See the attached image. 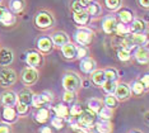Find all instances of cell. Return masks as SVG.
<instances>
[{"label": "cell", "instance_id": "obj_46", "mask_svg": "<svg viewBox=\"0 0 149 133\" xmlns=\"http://www.w3.org/2000/svg\"><path fill=\"white\" fill-rule=\"evenodd\" d=\"M32 104L35 105V107H37V108H40V107H42L45 103H43V100L41 99V96H40V94H33Z\"/></svg>", "mask_w": 149, "mask_h": 133}, {"label": "cell", "instance_id": "obj_43", "mask_svg": "<svg viewBox=\"0 0 149 133\" xmlns=\"http://www.w3.org/2000/svg\"><path fill=\"white\" fill-rule=\"evenodd\" d=\"M40 96H41V99H42V100H43V103H51V101H52V94L51 93H50V91H42V93L41 94H40Z\"/></svg>", "mask_w": 149, "mask_h": 133}, {"label": "cell", "instance_id": "obj_42", "mask_svg": "<svg viewBox=\"0 0 149 133\" xmlns=\"http://www.w3.org/2000/svg\"><path fill=\"white\" fill-rule=\"evenodd\" d=\"M72 10H73V13H79V12L86 10V8L82 5V3H80L79 0H75V1H73V4H72Z\"/></svg>", "mask_w": 149, "mask_h": 133}, {"label": "cell", "instance_id": "obj_3", "mask_svg": "<svg viewBox=\"0 0 149 133\" xmlns=\"http://www.w3.org/2000/svg\"><path fill=\"white\" fill-rule=\"evenodd\" d=\"M15 80H17V74L12 69L4 67L0 71V86L3 88L12 86L15 83Z\"/></svg>", "mask_w": 149, "mask_h": 133}, {"label": "cell", "instance_id": "obj_48", "mask_svg": "<svg viewBox=\"0 0 149 133\" xmlns=\"http://www.w3.org/2000/svg\"><path fill=\"white\" fill-rule=\"evenodd\" d=\"M140 83L143 84V86H144L145 89L148 88V85H149V77H148V75H144V76H143V79L140 80Z\"/></svg>", "mask_w": 149, "mask_h": 133}, {"label": "cell", "instance_id": "obj_7", "mask_svg": "<svg viewBox=\"0 0 149 133\" xmlns=\"http://www.w3.org/2000/svg\"><path fill=\"white\" fill-rule=\"evenodd\" d=\"M26 62L29 67L36 69V67H40V65L42 63V57H41V54L38 52H36V51H29V52L26 54Z\"/></svg>", "mask_w": 149, "mask_h": 133}, {"label": "cell", "instance_id": "obj_18", "mask_svg": "<svg viewBox=\"0 0 149 133\" xmlns=\"http://www.w3.org/2000/svg\"><path fill=\"white\" fill-rule=\"evenodd\" d=\"M17 110L13 107H6L4 108V110H3V118H4L5 122H8V123H13V122L17 121Z\"/></svg>", "mask_w": 149, "mask_h": 133}, {"label": "cell", "instance_id": "obj_8", "mask_svg": "<svg viewBox=\"0 0 149 133\" xmlns=\"http://www.w3.org/2000/svg\"><path fill=\"white\" fill-rule=\"evenodd\" d=\"M80 71L84 74H92L96 70V61L91 57H84L80 61Z\"/></svg>", "mask_w": 149, "mask_h": 133}, {"label": "cell", "instance_id": "obj_41", "mask_svg": "<svg viewBox=\"0 0 149 133\" xmlns=\"http://www.w3.org/2000/svg\"><path fill=\"white\" fill-rule=\"evenodd\" d=\"M15 105H17V113H18L19 115H24V114H27L29 105H27V104H24V103H21V101H18V103H17Z\"/></svg>", "mask_w": 149, "mask_h": 133}, {"label": "cell", "instance_id": "obj_51", "mask_svg": "<svg viewBox=\"0 0 149 133\" xmlns=\"http://www.w3.org/2000/svg\"><path fill=\"white\" fill-rule=\"evenodd\" d=\"M6 10H8L6 8H3V6H0V18H1V17L5 14V12H6Z\"/></svg>", "mask_w": 149, "mask_h": 133}, {"label": "cell", "instance_id": "obj_54", "mask_svg": "<svg viewBox=\"0 0 149 133\" xmlns=\"http://www.w3.org/2000/svg\"><path fill=\"white\" fill-rule=\"evenodd\" d=\"M78 133H84V132H82V131H78Z\"/></svg>", "mask_w": 149, "mask_h": 133}, {"label": "cell", "instance_id": "obj_17", "mask_svg": "<svg viewBox=\"0 0 149 133\" xmlns=\"http://www.w3.org/2000/svg\"><path fill=\"white\" fill-rule=\"evenodd\" d=\"M135 59H136V61L139 63L144 65L148 62L149 60V53H148V48L147 47H139V48L136 50V52H135Z\"/></svg>", "mask_w": 149, "mask_h": 133}, {"label": "cell", "instance_id": "obj_24", "mask_svg": "<svg viewBox=\"0 0 149 133\" xmlns=\"http://www.w3.org/2000/svg\"><path fill=\"white\" fill-rule=\"evenodd\" d=\"M101 5L98 4V3H89L88 4V6L86 8V12L89 14L91 17H97V15H100L101 14Z\"/></svg>", "mask_w": 149, "mask_h": 133}, {"label": "cell", "instance_id": "obj_40", "mask_svg": "<svg viewBox=\"0 0 149 133\" xmlns=\"http://www.w3.org/2000/svg\"><path fill=\"white\" fill-rule=\"evenodd\" d=\"M63 100L65 101V103H68V104L73 103V101L75 100V93H74V91L65 90V93H64V95H63Z\"/></svg>", "mask_w": 149, "mask_h": 133}, {"label": "cell", "instance_id": "obj_29", "mask_svg": "<svg viewBox=\"0 0 149 133\" xmlns=\"http://www.w3.org/2000/svg\"><path fill=\"white\" fill-rule=\"evenodd\" d=\"M112 115H113L112 109L108 107H102L98 110V117L101 119H103V121H110V119L112 118Z\"/></svg>", "mask_w": 149, "mask_h": 133}, {"label": "cell", "instance_id": "obj_34", "mask_svg": "<svg viewBox=\"0 0 149 133\" xmlns=\"http://www.w3.org/2000/svg\"><path fill=\"white\" fill-rule=\"evenodd\" d=\"M117 99L116 96H115L113 94H107V96L104 98V105L108 108H111V109H113V108H116L117 107Z\"/></svg>", "mask_w": 149, "mask_h": 133}, {"label": "cell", "instance_id": "obj_33", "mask_svg": "<svg viewBox=\"0 0 149 133\" xmlns=\"http://www.w3.org/2000/svg\"><path fill=\"white\" fill-rule=\"evenodd\" d=\"M115 32H116L118 36L130 34V29H129V25L125 24V23H121V22L116 24V29H115Z\"/></svg>", "mask_w": 149, "mask_h": 133}, {"label": "cell", "instance_id": "obj_45", "mask_svg": "<svg viewBox=\"0 0 149 133\" xmlns=\"http://www.w3.org/2000/svg\"><path fill=\"white\" fill-rule=\"evenodd\" d=\"M82 112H83L82 107H80V105H78V104H75V105H73V107H72V109L69 110V113H70L72 117H78V115L82 113Z\"/></svg>", "mask_w": 149, "mask_h": 133}, {"label": "cell", "instance_id": "obj_2", "mask_svg": "<svg viewBox=\"0 0 149 133\" xmlns=\"http://www.w3.org/2000/svg\"><path fill=\"white\" fill-rule=\"evenodd\" d=\"M92 38H93V32L88 28H84V27L77 29V32L74 33V39H75V42L79 46H88V44H91Z\"/></svg>", "mask_w": 149, "mask_h": 133}, {"label": "cell", "instance_id": "obj_35", "mask_svg": "<svg viewBox=\"0 0 149 133\" xmlns=\"http://www.w3.org/2000/svg\"><path fill=\"white\" fill-rule=\"evenodd\" d=\"M130 86H131L130 91H133L135 95H141L144 93V90H145V88L143 86V84H141L140 81H135V83H133Z\"/></svg>", "mask_w": 149, "mask_h": 133}, {"label": "cell", "instance_id": "obj_50", "mask_svg": "<svg viewBox=\"0 0 149 133\" xmlns=\"http://www.w3.org/2000/svg\"><path fill=\"white\" fill-rule=\"evenodd\" d=\"M40 132H41V133H52L51 129H50V127H42Z\"/></svg>", "mask_w": 149, "mask_h": 133}, {"label": "cell", "instance_id": "obj_44", "mask_svg": "<svg viewBox=\"0 0 149 133\" xmlns=\"http://www.w3.org/2000/svg\"><path fill=\"white\" fill-rule=\"evenodd\" d=\"M87 54H88V50L84 46H80V47H78V48H77V57L79 60L87 57Z\"/></svg>", "mask_w": 149, "mask_h": 133}, {"label": "cell", "instance_id": "obj_15", "mask_svg": "<svg viewBox=\"0 0 149 133\" xmlns=\"http://www.w3.org/2000/svg\"><path fill=\"white\" fill-rule=\"evenodd\" d=\"M73 19L78 25H87L91 20V15L88 14L86 10H83V12H79V13H74Z\"/></svg>", "mask_w": 149, "mask_h": 133}, {"label": "cell", "instance_id": "obj_28", "mask_svg": "<svg viewBox=\"0 0 149 133\" xmlns=\"http://www.w3.org/2000/svg\"><path fill=\"white\" fill-rule=\"evenodd\" d=\"M49 117H50V112L46 108H40L38 112L36 113V121L38 123H45L47 119H49Z\"/></svg>", "mask_w": 149, "mask_h": 133}, {"label": "cell", "instance_id": "obj_16", "mask_svg": "<svg viewBox=\"0 0 149 133\" xmlns=\"http://www.w3.org/2000/svg\"><path fill=\"white\" fill-rule=\"evenodd\" d=\"M13 62V53L10 50L3 48L0 50V66H8Z\"/></svg>", "mask_w": 149, "mask_h": 133}, {"label": "cell", "instance_id": "obj_20", "mask_svg": "<svg viewBox=\"0 0 149 133\" xmlns=\"http://www.w3.org/2000/svg\"><path fill=\"white\" fill-rule=\"evenodd\" d=\"M52 43H54V46H57V47H61L63 44H65L66 42H69V37H68L66 33H64V32H57L55 33V34L52 36Z\"/></svg>", "mask_w": 149, "mask_h": 133}, {"label": "cell", "instance_id": "obj_23", "mask_svg": "<svg viewBox=\"0 0 149 133\" xmlns=\"http://www.w3.org/2000/svg\"><path fill=\"white\" fill-rule=\"evenodd\" d=\"M26 6L24 0H10L9 1V9L13 13H21Z\"/></svg>", "mask_w": 149, "mask_h": 133}, {"label": "cell", "instance_id": "obj_14", "mask_svg": "<svg viewBox=\"0 0 149 133\" xmlns=\"http://www.w3.org/2000/svg\"><path fill=\"white\" fill-rule=\"evenodd\" d=\"M116 24H117V22L113 17H106L102 22V29L104 30V33L111 34V33H113L115 29H116Z\"/></svg>", "mask_w": 149, "mask_h": 133}, {"label": "cell", "instance_id": "obj_19", "mask_svg": "<svg viewBox=\"0 0 149 133\" xmlns=\"http://www.w3.org/2000/svg\"><path fill=\"white\" fill-rule=\"evenodd\" d=\"M117 17H118V19H120V22L121 23H125V24H129V23H131L134 20L133 12H131V10H129V9H121V10H118Z\"/></svg>", "mask_w": 149, "mask_h": 133}, {"label": "cell", "instance_id": "obj_39", "mask_svg": "<svg viewBox=\"0 0 149 133\" xmlns=\"http://www.w3.org/2000/svg\"><path fill=\"white\" fill-rule=\"evenodd\" d=\"M51 125L52 127H55L56 129H61L64 127V119L57 117V115H55V117L51 118Z\"/></svg>", "mask_w": 149, "mask_h": 133}, {"label": "cell", "instance_id": "obj_5", "mask_svg": "<svg viewBox=\"0 0 149 133\" xmlns=\"http://www.w3.org/2000/svg\"><path fill=\"white\" fill-rule=\"evenodd\" d=\"M38 79V72L33 67H27L22 71V80L26 85H33Z\"/></svg>", "mask_w": 149, "mask_h": 133}, {"label": "cell", "instance_id": "obj_12", "mask_svg": "<svg viewBox=\"0 0 149 133\" xmlns=\"http://www.w3.org/2000/svg\"><path fill=\"white\" fill-rule=\"evenodd\" d=\"M52 47H54V43L51 38H49V37H41V38L37 41V48L43 53L50 52L52 50Z\"/></svg>", "mask_w": 149, "mask_h": 133}, {"label": "cell", "instance_id": "obj_49", "mask_svg": "<svg viewBox=\"0 0 149 133\" xmlns=\"http://www.w3.org/2000/svg\"><path fill=\"white\" fill-rule=\"evenodd\" d=\"M139 4H140V6H143V8L148 9L149 8V0H139Z\"/></svg>", "mask_w": 149, "mask_h": 133}, {"label": "cell", "instance_id": "obj_31", "mask_svg": "<svg viewBox=\"0 0 149 133\" xmlns=\"http://www.w3.org/2000/svg\"><path fill=\"white\" fill-rule=\"evenodd\" d=\"M102 89L106 94H113L115 93V89H116V81H110L106 80L102 84Z\"/></svg>", "mask_w": 149, "mask_h": 133}, {"label": "cell", "instance_id": "obj_32", "mask_svg": "<svg viewBox=\"0 0 149 133\" xmlns=\"http://www.w3.org/2000/svg\"><path fill=\"white\" fill-rule=\"evenodd\" d=\"M121 48H125L127 51H133L135 48V44L131 41V36H125L121 41Z\"/></svg>", "mask_w": 149, "mask_h": 133}, {"label": "cell", "instance_id": "obj_4", "mask_svg": "<svg viewBox=\"0 0 149 133\" xmlns=\"http://www.w3.org/2000/svg\"><path fill=\"white\" fill-rule=\"evenodd\" d=\"M35 23L40 29H47V28H51L52 27L54 19H52V17L50 15V13L40 12V13H37V15L35 18Z\"/></svg>", "mask_w": 149, "mask_h": 133}, {"label": "cell", "instance_id": "obj_36", "mask_svg": "<svg viewBox=\"0 0 149 133\" xmlns=\"http://www.w3.org/2000/svg\"><path fill=\"white\" fill-rule=\"evenodd\" d=\"M104 5L108 10H118L121 6V0H104Z\"/></svg>", "mask_w": 149, "mask_h": 133}, {"label": "cell", "instance_id": "obj_9", "mask_svg": "<svg viewBox=\"0 0 149 133\" xmlns=\"http://www.w3.org/2000/svg\"><path fill=\"white\" fill-rule=\"evenodd\" d=\"M61 52L63 56L68 60H73L77 57V47L74 46L72 42H66L65 44L61 46Z\"/></svg>", "mask_w": 149, "mask_h": 133}, {"label": "cell", "instance_id": "obj_11", "mask_svg": "<svg viewBox=\"0 0 149 133\" xmlns=\"http://www.w3.org/2000/svg\"><path fill=\"white\" fill-rule=\"evenodd\" d=\"M112 131V125L108 121H98L97 123H94L93 125V132L94 133H111Z\"/></svg>", "mask_w": 149, "mask_h": 133}, {"label": "cell", "instance_id": "obj_1", "mask_svg": "<svg viewBox=\"0 0 149 133\" xmlns=\"http://www.w3.org/2000/svg\"><path fill=\"white\" fill-rule=\"evenodd\" d=\"M63 86L68 91H75L82 86V80L74 72H68L65 74V76L63 77Z\"/></svg>", "mask_w": 149, "mask_h": 133}, {"label": "cell", "instance_id": "obj_38", "mask_svg": "<svg viewBox=\"0 0 149 133\" xmlns=\"http://www.w3.org/2000/svg\"><path fill=\"white\" fill-rule=\"evenodd\" d=\"M117 57H118V60H120V61H129V60H130V57H131L130 51H127L125 48H121L117 52Z\"/></svg>", "mask_w": 149, "mask_h": 133}, {"label": "cell", "instance_id": "obj_22", "mask_svg": "<svg viewBox=\"0 0 149 133\" xmlns=\"http://www.w3.org/2000/svg\"><path fill=\"white\" fill-rule=\"evenodd\" d=\"M92 81H93L94 85H97V86H102V84L106 81L104 71H102V70L93 71V74H92Z\"/></svg>", "mask_w": 149, "mask_h": 133}, {"label": "cell", "instance_id": "obj_21", "mask_svg": "<svg viewBox=\"0 0 149 133\" xmlns=\"http://www.w3.org/2000/svg\"><path fill=\"white\" fill-rule=\"evenodd\" d=\"M15 20H17L15 15L13 14V13L9 12V10H6L5 14L0 18V23H1L3 25H5V27H10V25H14Z\"/></svg>", "mask_w": 149, "mask_h": 133}, {"label": "cell", "instance_id": "obj_27", "mask_svg": "<svg viewBox=\"0 0 149 133\" xmlns=\"http://www.w3.org/2000/svg\"><path fill=\"white\" fill-rule=\"evenodd\" d=\"M87 105H88V109H89V110H92L93 113H98V110L102 108V101L97 98H92L88 100Z\"/></svg>", "mask_w": 149, "mask_h": 133}, {"label": "cell", "instance_id": "obj_6", "mask_svg": "<svg viewBox=\"0 0 149 133\" xmlns=\"http://www.w3.org/2000/svg\"><path fill=\"white\" fill-rule=\"evenodd\" d=\"M115 96L117 100H126L130 96L131 91H130V86L124 83L121 84H116V89H115Z\"/></svg>", "mask_w": 149, "mask_h": 133}, {"label": "cell", "instance_id": "obj_13", "mask_svg": "<svg viewBox=\"0 0 149 133\" xmlns=\"http://www.w3.org/2000/svg\"><path fill=\"white\" fill-rule=\"evenodd\" d=\"M130 29V34H139V33H145V29H147V24L145 22H143L141 19H135L133 20L131 25L129 27Z\"/></svg>", "mask_w": 149, "mask_h": 133}, {"label": "cell", "instance_id": "obj_26", "mask_svg": "<svg viewBox=\"0 0 149 133\" xmlns=\"http://www.w3.org/2000/svg\"><path fill=\"white\" fill-rule=\"evenodd\" d=\"M54 112H55V114L57 115V117L60 118H66L68 115H69V109H68V107L65 104H57L54 107Z\"/></svg>", "mask_w": 149, "mask_h": 133}, {"label": "cell", "instance_id": "obj_47", "mask_svg": "<svg viewBox=\"0 0 149 133\" xmlns=\"http://www.w3.org/2000/svg\"><path fill=\"white\" fill-rule=\"evenodd\" d=\"M0 133H12L10 125L8 123H0Z\"/></svg>", "mask_w": 149, "mask_h": 133}, {"label": "cell", "instance_id": "obj_10", "mask_svg": "<svg viewBox=\"0 0 149 133\" xmlns=\"http://www.w3.org/2000/svg\"><path fill=\"white\" fill-rule=\"evenodd\" d=\"M1 103L5 107H14L18 103V95L13 91H5L1 95Z\"/></svg>", "mask_w": 149, "mask_h": 133}, {"label": "cell", "instance_id": "obj_53", "mask_svg": "<svg viewBox=\"0 0 149 133\" xmlns=\"http://www.w3.org/2000/svg\"><path fill=\"white\" fill-rule=\"evenodd\" d=\"M130 133H141V132H139V131H131Z\"/></svg>", "mask_w": 149, "mask_h": 133}, {"label": "cell", "instance_id": "obj_52", "mask_svg": "<svg viewBox=\"0 0 149 133\" xmlns=\"http://www.w3.org/2000/svg\"><path fill=\"white\" fill-rule=\"evenodd\" d=\"M82 1H86V3H88V4H89V3H92V1H94V0H82Z\"/></svg>", "mask_w": 149, "mask_h": 133}, {"label": "cell", "instance_id": "obj_30", "mask_svg": "<svg viewBox=\"0 0 149 133\" xmlns=\"http://www.w3.org/2000/svg\"><path fill=\"white\" fill-rule=\"evenodd\" d=\"M32 98H33V94L29 90H23L22 93L18 95L19 101H21V103H24L27 105L32 104Z\"/></svg>", "mask_w": 149, "mask_h": 133}, {"label": "cell", "instance_id": "obj_25", "mask_svg": "<svg viewBox=\"0 0 149 133\" xmlns=\"http://www.w3.org/2000/svg\"><path fill=\"white\" fill-rule=\"evenodd\" d=\"M131 41H133V43L135 44V47L136 46H144V44H147L148 42V38L147 36H145V33H139V34H131Z\"/></svg>", "mask_w": 149, "mask_h": 133}, {"label": "cell", "instance_id": "obj_37", "mask_svg": "<svg viewBox=\"0 0 149 133\" xmlns=\"http://www.w3.org/2000/svg\"><path fill=\"white\" fill-rule=\"evenodd\" d=\"M104 76H106V80L116 81L118 79V72L115 69H108L104 71Z\"/></svg>", "mask_w": 149, "mask_h": 133}]
</instances>
